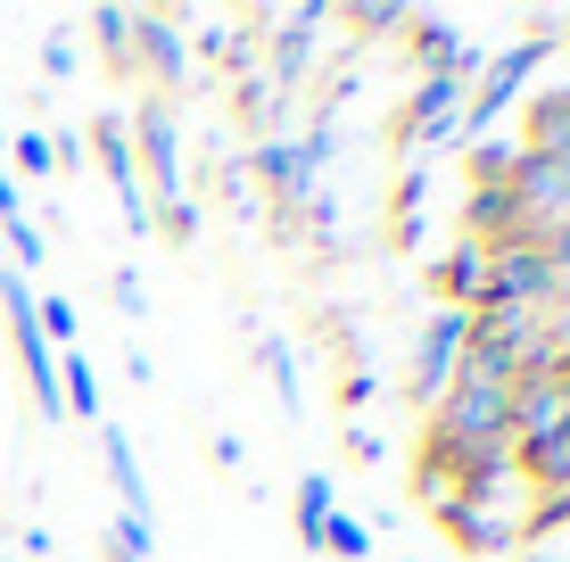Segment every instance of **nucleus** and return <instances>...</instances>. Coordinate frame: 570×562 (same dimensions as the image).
<instances>
[{"mask_svg":"<svg viewBox=\"0 0 570 562\" xmlns=\"http://www.w3.org/2000/svg\"><path fill=\"white\" fill-rule=\"evenodd\" d=\"M405 58H414V75H455V83H480V67H488V50L471 42L463 26H446V17H430V9H405Z\"/></svg>","mask_w":570,"mask_h":562,"instance_id":"6","label":"nucleus"},{"mask_svg":"<svg viewBox=\"0 0 570 562\" xmlns=\"http://www.w3.org/2000/svg\"><path fill=\"white\" fill-rule=\"evenodd\" d=\"M58 405H67V422H100V381H91L83 347H67V356H58Z\"/></svg>","mask_w":570,"mask_h":562,"instance_id":"22","label":"nucleus"},{"mask_svg":"<svg viewBox=\"0 0 570 562\" xmlns=\"http://www.w3.org/2000/svg\"><path fill=\"white\" fill-rule=\"evenodd\" d=\"M538 231H570V183H562V199H554V216H546Z\"/></svg>","mask_w":570,"mask_h":562,"instance_id":"37","label":"nucleus"},{"mask_svg":"<svg viewBox=\"0 0 570 562\" xmlns=\"http://www.w3.org/2000/svg\"><path fill=\"white\" fill-rule=\"evenodd\" d=\"M257 26H248V17H207V33L199 42H190V58H207V67H224L232 83H240V75H257Z\"/></svg>","mask_w":570,"mask_h":562,"instance_id":"15","label":"nucleus"},{"mask_svg":"<svg viewBox=\"0 0 570 562\" xmlns=\"http://www.w3.org/2000/svg\"><path fill=\"white\" fill-rule=\"evenodd\" d=\"M463 91L455 75H414L397 108H389V149H422V141H455V116H463Z\"/></svg>","mask_w":570,"mask_h":562,"instance_id":"5","label":"nucleus"},{"mask_svg":"<svg viewBox=\"0 0 570 562\" xmlns=\"http://www.w3.org/2000/svg\"><path fill=\"white\" fill-rule=\"evenodd\" d=\"M513 480H521V496H562L570 489V431L513 438Z\"/></svg>","mask_w":570,"mask_h":562,"instance_id":"13","label":"nucleus"},{"mask_svg":"<svg viewBox=\"0 0 570 562\" xmlns=\"http://www.w3.org/2000/svg\"><path fill=\"white\" fill-rule=\"evenodd\" d=\"M340 33H347L340 50H364V42H397V33H405V9H397V0H356V9H340Z\"/></svg>","mask_w":570,"mask_h":562,"instance_id":"17","label":"nucleus"},{"mask_svg":"<svg viewBox=\"0 0 570 562\" xmlns=\"http://www.w3.org/2000/svg\"><path fill=\"white\" fill-rule=\"evenodd\" d=\"M17 166H26V174H58V149H50V132H17Z\"/></svg>","mask_w":570,"mask_h":562,"instance_id":"31","label":"nucleus"},{"mask_svg":"<svg viewBox=\"0 0 570 562\" xmlns=\"http://www.w3.org/2000/svg\"><path fill=\"white\" fill-rule=\"evenodd\" d=\"M405 489H414V505L439 521L446 505H455V463H446V438L439 431H422V447H414V472H405Z\"/></svg>","mask_w":570,"mask_h":562,"instance_id":"16","label":"nucleus"},{"mask_svg":"<svg viewBox=\"0 0 570 562\" xmlns=\"http://www.w3.org/2000/svg\"><path fill=\"white\" fill-rule=\"evenodd\" d=\"M199 199H157L149 207V240H199Z\"/></svg>","mask_w":570,"mask_h":562,"instance_id":"26","label":"nucleus"},{"mask_svg":"<svg viewBox=\"0 0 570 562\" xmlns=\"http://www.w3.org/2000/svg\"><path fill=\"white\" fill-rule=\"evenodd\" d=\"M455 240H471V248H513V240H538V224L521 216V199L504 183H488V190H463V207H455Z\"/></svg>","mask_w":570,"mask_h":562,"instance_id":"9","label":"nucleus"},{"mask_svg":"<svg viewBox=\"0 0 570 562\" xmlns=\"http://www.w3.org/2000/svg\"><path fill=\"white\" fill-rule=\"evenodd\" d=\"M430 431L439 438H513V390H497V381H471V373H455L439 390V405H430Z\"/></svg>","mask_w":570,"mask_h":562,"instance_id":"4","label":"nucleus"},{"mask_svg":"<svg viewBox=\"0 0 570 562\" xmlns=\"http://www.w3.org/2000/svg\"><path fill=\"white\" fill-rule=\"evenodd\" d=\"M240 183L265 199V216H282V207H298L306 190H323V183L306 174V158H298V141H289V132H273V141H248Z\"/></svg>","mask_w":570,"mask_h":562,"instance_id":"8","label":"nucleus"},{"mask_svg":"<svg viewBox=\"0 0 570 562\" xmlns=\"http://www.w3.org/2000/svg\"><path fill=\"white\" fill-rule=\"evenodd\" d=\"M381 390H389V381H381V373H372V364H356V373H347V381H340V405H347V414H364V405H372V397H381Z\"/></svg>","mask_w":570,"mask_h":562,"instance_id":"32","label":"nucleus"},{"mask_svg":"<svg viewBox=\"0 0 570 562\" xmlns=\"http://www.w3.org/2000/svg\"><path fill=\"white\" fill-rule=\"evenodd\" d=\"M455 554H513L521 546V505H446L439 513Z\"/></svg>","mask_w":570,"mask_h":562,"instance_id":"11","label":"nucleus"},{"mask_svg":"<svg viewBox=\"0 0 570 562\" xmlns=\"http://www.w3.org/2000/svg\"><path fill=\"white\" fill-rule=\"evenodd\" d=\"M323 554L331 562H364L372 554V530H364V521H347V513H331L323 521Z\"/></svg>","mask_w":570,"mask_h":562,"instance_id":"27","label":"nucleus"},{"mask_svg":"<svg viewBox=\"0 0 570 562\" xmlns=\"http://www.w3.org/2000/svg\"><path fill=\"white\" fill-rule=\"evenodd\" d=\"M463 339H471V315H455V306H430V315H422L414 373H405V397H414V405H439V390L455 381V364H463Z\"/></svg>","mask_w":570,"mask_h":562,"instance_id":"7","label":"nucleus"},{"mask_svg":"<svg viewBox=\"0 0 570 562\" xmlns=\"http://www.w3.org/2000/svg\"><path fill=\"white\" fill-rule=\"evenodd\" d=\"M190 42H183V9H132V83H149L141 100H174L190 83Z\"/></svg>","mask_w":570,"mask_h":562,"instance_id":"3","label":"nucleus"},{"mask_svg":"<svg viewBox=\"0 0 570 562\" xmlns=\"http://www.w3.org/2000/svg\"><path fill=\"white\" fill-rule=\"evenodd\" d=\"M257 364H265L273 397H282V405H298V373H289V347H282V339H257Z\"/></svg>","mask_w":570,"mask_h":562,"instance_id":"29","label":"nucleus"},{"mask_svg":"<svg viewBox=\"0 0 570 562\" xmlns=\"http://www.w3.org/2000/svg\"><path fill=\"white\" fill-rule=\"evenodd\" d=\"M232 116H240L248 132H257V141H273V132H282V91L265 83V75H240V83H232Z\"/></svg>","mask_w":570,"mask_h":562,"instance_id":"18","label":"nucleus"},{"mask_svg":"<svg viewBox=\"0 0 570 562\" xmlns=\"http://www.w3.org/2000/svg\"><path fill=\"white\" fill-rule=\"evenodd\" d=\"M42 75H50V83H67V75H75V42H67V33L42 42Z\"/></svg>","mask_w":570,"mask_h":562,"instance_id":"35","label":"nucleus"},{"mask_svg":"<svg viewBox=\"0 0 570 562\" xmlns=\"http://www.w3.org/2000/svg\"><path fill=\"white\" fill-rule=\"evenodd\" d=\"M430 298L439 306H455V315H471V298H480V282H488V248H471V240H455L446 257H430Z\"/></svg>","mask_w":570,"mask_h":562,"instance_id":"14","label":"nucleus"},{"mask_svg":"<svg viewBox=\"0 0 570 562\" xmlns=\"http://www.w3.org/2000/svg\"><path fill=\"white\" fill-rule=\"evenodd\" d=\"M42 257H50V240H42V231H33L26 216H17V224H9V265L26 274V265H42Z\"/></svg>","mask_w":570,"mask_h":562,"instance_id":"30","label":"nucleus"},{"mask_svg":"<svg viewBox=\"0 0 570 562\" xmlns=\"http://www.w3.org/2000/svg\"><path fill=\"white\" fill-rule=\"evenodd\" d=\"M513 149L538 166H570V83L562 91H529L513 108Z\"/></svg>","mask_w":570,"mask_h":562,"instance_id":"10","label":"nucleus"},{"mask_svg":"<svg viewBox=\"0 0 570 562\" xmlns=\"http://www.w3.org/2000/svg\"><path fill=\"white\" fill-rule=\"evenodd\" d=\"M570 431V390L554 373H521L513 381V438H554Z\"/></svg>","mask_w":570,"mask_h":562,"instance_id":"12","label":"nucleus"},{"mask_svg":"<svg viewBox=\"0 0 570 562\" xmlns=\"http://www.w3.org/2000/svg\"><path fill=\"white\" fill-rule=\"evenodd\" d=\"M100 463L116 480V496H125V513H149V480H141V463H132V438L108 431V422H100Z\"/></svg>","mask_w":570,"mask_h":562,"instance_id":"19","label":"nucleus"},{"mask_svg":"<svg viewBox=\"0 0 570 562\" xmlns=\"http://www.w3.org/2000/svg\"><path fill=\"white\" fill-rule=\"evenodd\" d=\"M562 530H570V489L562 496H521V546H546Z\"/></svg>","mask_w":570,"mask_h":562,"instance_id":"24","label":"nucleus"},{"mask_svg":"<svg viewBox=\"0 0 570 562\" xmlns=\"http://www.w3.org/2000/svg\"><path fill=\"white\" fill-rule=\"evenodd\" d=\"M331 149H340V108H314V125L298 132V158H306V174H314V183H323Z\"/></svg>","mask_w":570,"mask_h":562,"instance_id":"25","label":"nucleus"},{"mask_svg":"<svg viewBox=\"0 0 570 562\" xmlns=\"http://www.w3.org/2000/svg\"><path fill=\"white\" fill-rule=\"evenodd\" d=\"M125 141H132V174H141V199H190V166H183V116L174 100H132L125 108Z\"/></svg>","mask_w":570,"mask_h":562,"instance_id":"2","label":"nucleus"},{"mask_svg":"<svg viewBox=\"0 0 570 562\" xmlns=\"http://www.w3.org/2000/svg\"><path fill=\"white\" fill-rule=\"evenodd\" d=\"M554 298H562V282H554V265H546V248L513 240V248L488 257V282H480V298H471V323H521V315H546Z\"/></svg>","mask_w":570,"mask_h":562,"instance_id":"1","label":"nucleus"},{"mask_svg":"<svg viewBox=\"0 0 570 562\" xmlns=\"http://www.w3.org/2000/svg\"><path fill=\"white\" fill-rule=\"evenodd\" d=\"M289 505H298V546H306V554H323V521L340 513V489H331V472H306Z\"/></svg>","mask_w":570,"mask_h":562,"instance_id":"20","label":"nucleus"},{"mask_svg":"<svg viewBox=\"0 0 570 562\" xmlns=\"http://www.w3.org/2000/svg\"><path fill=\"white\" fill-rule=\"evenodd\" d=\"M108 562H149V513H116V530H108Z\"/></svg>","mask_w":570,"mask_h":562,"instance_id":"28","label":"nucleus"},{"mask_svg":"<svg viewBox=\"0 0 570 562\" xmlns=\"http://www.w3.org/2000/svg\"><path fill=\"white\" fill-rule=\"evenodd\" d=\"M562 390H570V381H562Z\"/></svg>","mask_w":570,"mask_h":562,"instance_id":"38","label":"nucleus"},{"mask_svg":"<svg viewBox=\"0 0 570 562\" xmlns=\"http://www.w3.org/2000/svg\"><path fill=\"white\" fill-rule=\"evenodd\" d=\"M108 289H116V306H125V315H141V274H132V265H116V274H108Z\"/></svg>","mask_w":570,"mask_h":562,"instance_id":"34","label":"nucleus"},{"mask_svg":"<svg viewBox=\"0 0 570 562\" xmlns=\"http://www.w3.org/2000/svg\"><path fill=\"white\" fill-rule=\"evenodd\" d=\"M521 149L497 141V132H480V141H463V190H488V183H513Z\"/></svg>","mask_w":570,"mask_h":562,"instance_id":"21","label":"nucleus"},{"mask_svg":"<svg viewBox=\"0 0 570 562\" xmlns=\"http://www.w3.org/2000/svg\"><path fill=\"white\" fill-rule=\"evenodd\" d=\"M347 463H364V472H372V463H389V438L356 422V431H347Z\"/></svg>","mask_w":570,"mask_h":562,"instance_id":"33","label":"nucleus"},{"mask_svg":"<svg viewBox=\"0 0 570 562\" xmlns=\"http://www.w3.org/2000/svg\"><path fill=\"white\" fill-rule=\"evenodd\" d=\"M26 216V199H17V183H9V166H0V224H17Z\"/></svg>","mask_w":570,"mask_h":562,"instance_id":"36","label":"nucleus"},{"mask_svg":"<svg viewBox=\"0 0 570 562\" xmlns=\"http://www.w3.org/2000/svg\"><path fill=\"white\" fill-rule=\"evenodd\" d=\"M83 26L100 33V58H108L116 75H125V83H132V9H91Z\"/></svg>","mask_w":570,"mask_h":562,"instance_id":"23","label":"nucleus"}]
</instances>
